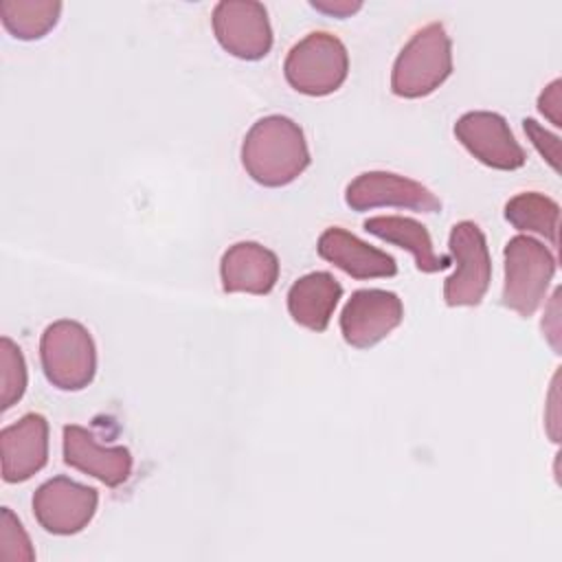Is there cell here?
Here are the masks:
<instances>
[{
    "instance_id": "obj_24",
    "label": "cell",
    "mask_w": 562,
    "mask_h": 562,
    "mask_svg": "<svg viewBox=\"0 0 562 562\" xmlns=\"http://www.w3.org/2000/svg\"><path fill=\"white\" fill-rule=\"evenodd\" d=\"M312 7L323 13L336 15V18H347V15L356 13L362 7V2H358V0H312Z\"/></svg>"
},
{
    "instance_id": "obj_17",
    "label": "cell",
    "mask_w": 562,
    "mask_h": 562,
    "mask_svg": "<svg viewBox=\"0 0 562 562\" xmlns=\"http://www.w3.org/2000/svg\"><path fill=\"white\" fill-rule=\"evenodd\" d=\"M362 226L367 233L375 235L378 239L408 250L415 259L417 270H422V272H439V270H446L452 266L450 257L435 252L428 228L413 217L375 215V217L364 220Z\"/></svg>"
},
{
    "instance_id": "obj_15",
    "label": "cell",
    "mask_w": 562,
    "mask_h": 562,
    "mask_svg": "<svg viewBox=\"0 0 562 562\" xmlns=\"http://www.w3.org/2000/svg\"><path fill=\"white\" fill-rule=\"evenodd\" d=\"M220 279L231 294H268L279 279V257L257 241H237L222 255Z\"/></svg>"
},
{
    "instance_id": "obj_10",
    "label": "cell",
    "mask_w": 562,
    "mask_h": 562,
    "mask_svg": "<svg viewBox=\"0 0 562 562\" xmlns=\"http://www.w3.org/2000/svg\"><path fill=\"white\" fill-rule=\"evenodd\" d=\"M404 318L402 299L380 288L356 290L340 312V331L347 345L369 349L386 338Z\"/></svg>"
},
{
    "instance_id": "obj_19",
    "label": "cell",
    "mask_w": 562,
    "mask_h": 562,
    "mask_svg": "<svg viewBox=\"0 0 562 562\" xmlns=\"http://www.w3.org/2000/svg\"><path fill=\"white\" fill-rule=\"evenodd\" d=\"M59 0H2L0 20L4 29L24 42L44 37L59 20Z\"/></svg>"
},
{
    "instance_id": "obj_9",
    "label": "cell",
    "mask_w": 562,
    "mask_h": 562,
    "mask_svg": "<svg viewBox=\"0 0 562 562\" xmlns=\"http://www.w3.org/2000/svg\"><path fill=\"white\" fill-rule=\"evenodd\" d=\"M454 136L479 162L492 169L514 171L527 160L525 149L498 112L474 110L461 114L454 123Z\"/></svg>"
},
{
    "instance_id": "obj_23",
    "label": "cell",
    "mask_w": 562,
    "mask_h": 562,
    "mask_svg": "<svg viewBox=\"0 0 562 562\" xmlns=\"http://www.w3.org/2000/svg\"><path fill=\"white\" fill-rule=\"evenodd\" d=\"M562 81L553 79L538 97V110L540 114H544L555 127L562 125V116H560V108H562V97H560V88Z\"/></svg>"
},
{
    "instance_id": "obj_3",
    "label": "cell",
    "mask_w": 562,
    "mask_h": 562,
    "mask_svg": "<svg viewBox=\"0 0 562 562\" xmlns=\"http://www.w3.org/2000/svg\"><path fill=\"white\" fill-rule=\"evenodd\" d=\"M503 257L505 279L501 303L522 318H529L547 299L555 274V257L542 241L529 235H514L505 244Z\"/></svg>"
},
{
    "instance_id": "obj_16",
    "label": "cell",
    "mask_w": 562,
    "mask_h": 562,
    "mask_svg": "<svg viewBox=\"0 0 562 562\" xmlns=\"http://www.w3.org/2000/svg\"><path fill=\"white\" fill-rule=\"evenodd\" d=\"M342 296V285L331 272L316 270L299 277L288 290V312L294 323L312 331H325Z\"/></svg>"
},
{
    "instance_id": "obj_14",
    "label": "cell",
    "mask_w": 562,
    "mask_h": 562,
    "mask_svg": "<svg viewBox=\"0 0 562 562\" xmlns=\"http://www.w3.org/2000/svg\"><path fill=\"white\" fill-rule=\"evenodd\" d=\"M316 250L325 261L353 279H380L397 272V263L389 252L362 241L340 226L325 228L318 237Z\"/></svg>"
},
{
    "instance_id": "obj_20",
    "label": "cell",
    "mask_w": 562,
    "mask_h": 562,
    "mask_svg": "<svg viewBox=\"0 0 562 562\" xmlns=\"http://www.w3.org/2000/svg\"><path fill=\"white\" fill-rule=\"evenodd\" d=\"M26 391V362L22 349L9 338H0V408L9 411Z\"/></svg>"
},
{
    "instance_id": "obj_6",
    "label": "cell",
    "mask_w": 562,
    "mask_h": 562,
    "mask_svg": "<svg viewBox=\"0 0 562 562\" xmlns=\"http://www.w3.org/2000/svg\"><path fill=\"white\" fill-rule=\"evenodd\" d=\"M448 248L457 270L443 283L446 305H479L492 279V257L485 233L470 220L457 222L450 231Z\"/></svg>"
},
{
    "instance_id": "obj_22",
    "label": "cell",
    "mask_w": 562,
    "mask_h": 562,
    "mask_svg": "<svg viewBox=\"0 0 562 562\" xmlns=\"http://www.w3.org/2000/svg\"><path fill=\"white\" fill-rule=\"evenodd\" d=\"M522 130L529 136L531 145L538 149V154L551 165L553 171H560V138L551 132H547L538 121L525 119Z\"/></svg>"
},
{
    "instance_id": "obj_7",
    "label": "cell",
    "mask_w": 562,
    "mask_h": 562,
    "mask_svg": "<svg viewBox=\"0 0 562 562\" xmlns=\"http://www.w3.org/2000/svg\"><path fill=\"white\" fill-rule=\"evenodd\" d=\"M31 505L33 516L44 531L72 536L94 518L99 492L68 476H53L35 490Z\"/></svg>"
},
{
    "instance_id": "obj_11",
    "label": "cell",
    "mask_w": 562,
    "mask_h": 562,
    "mask_svg": "<svg viewBox=\"0 0 562 562\" xmlns=\"http://www.w3.org/2000/svg\"><path fill=\"white\" fill-rule=\"evenodd\" d=\"M345 202L351 211L378 206H397L422 213L441 211V200L422 182L391 171H364L345 189Z\"/></svg>"
},
{
    "instance_id": "obj_1",
    "label": "cell",
    "mask_w": 562,
    "mask_h": 562,
    "mask_svg": "<svg viewBox=\"0 0 562 562\" xmlns=\"http://www.w3.org/2000/svg\"><path fill=\"white\" fill-rule=\"evenodd\" d=\"M246 173L263 187H285L310 165V149L299 123L268 114L252 123L241 143Z\"/></svg>"
},
{
    "instance_id": "obj_8",
    "label": "cell",
    "mask_w": 562,
    "mask_h": 562,
    "mask_svg": "<svg viewBox=\"0 0 562 562\" xmlns=\"http://www.w3.org/2000/svg\"><path fill=\"white\" fill-rule=\"evenodd\" d=\"M213 33L233 57L257 61L272 48L268 11L255 0H222L213 9Z\"/></svg>"
},
{
    "instance_id": "obj_12",
    "label": "cell",
    "mask_w": 562,
    "mask_h": 562,
    "mask_svg": "<svg viewBox=\"0 0 562 562\" xmlns=\"http://www.w3.org/2000/svg\"><path fill=\"white\" fill-rule=\"evenodd\" d=\"M61 450L66 465L99 479L108 487L123 485L132 474V452L125 446H101L83 426H64Z\"/></svg>"
},
{
    "instance_id": "obj_21",
    "label": "cell",
    "mask_w": 562,
    "mask_h": 562,
    "mask_svg": "<svg viewBox=\"0 0 562 562\" xmlns=\"http://www.w3.org/2000/svg\"><path fill=\"white\" fill-rule=\"evenodd\" d=\"M0 560L2 562H33L35 549L22 522L9 507L0 512Z\"/></svg>"
},
{
    "instance_id": "obj_18",
    "label": "cell",
    "mask_w": 562,
    "mask_h": 562,
    "mask_svg": "<svg viewBox=\"0 0 562 562\" xmlns=\"http://www.w3.org/2000/svg\"><path fill=\"white\" fill-rule=\"evenodd\" d=\"M505 220L527 233H538L551 241V246L560 244V204L544 193L525 191L507 200Z\"/></svg>"
},
{
    "instance_id": "obj_2",
    "label": "cell",
    "mask_w": 562,
    "mask_h": 562,
    "mask_svg": "<svg viewBox=\"0 0 562 562\" xmlns=\"http://www.w3.org/2000/svg\"><path fill=\"white\" fill-rule=\"evenodd\" d=\"M452 72V42L441 22H430L413 33L395 57L391 90L402 99L435 92Z\"/></svg>"
},
{
    "instance_id": "obj_13",
    "label": "cell",
    "mask_w": 562,
    "mask_h": 562,
    "mask_svg": "<svg viewBox=\"0 0 562 562\" xmlns=\"http://www.w3.org/2000/svg\"><path fill=\"white\" fill-rule=\"evenodd\" d=\"M4 483H22L48 461V422L40 413H26L0 432Z\"/></svg>"
},
{
    "instance_id": "obj_5",
    "label": "cell",
    "mask_w": 562,
    "mask_h": 562,
    "mask_svg": "<svg viewBox=\"0 0 562 562\" xmlns=\"http://www.w3.org/2000/svg\"><path fill=\"white\" fill-rule=\"evenodd\" d=\"M46 380L61 391L86 389L97 373V347L90 331L70 318L50 323L40 340Z\"/></svg>"
},
{
    "instance_id": "obj_4",
    "label": "cell",
    "mask_w": 562,
    "mask_h": 562,
    "mask_svg": "<svg viewBox=\"0 0 562 562\" xmlns=\"http://www.w3.org/2000/svg\"><path fill=\"white\" fill-rule=\"evenodd\" d=\"M349 72V53L345 44L327 33L314 31L299 40L285 55V81L301 94L325 97L336 92Z\"/></svg>"
}]
</instances>
